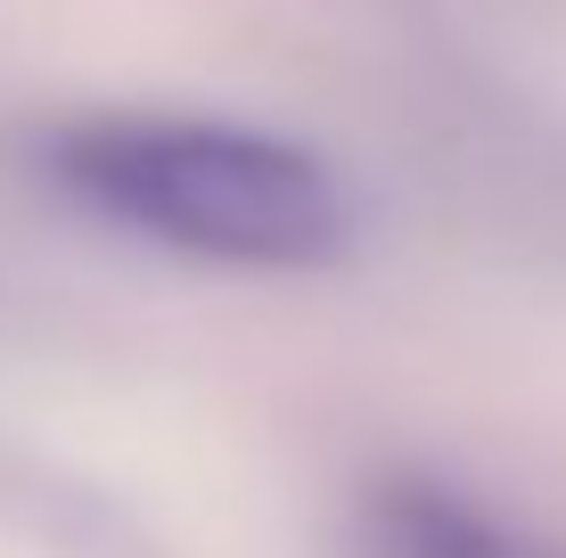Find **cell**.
<instances>
[{
	"label": "cell",
	"instance_id": "6da1fadb",
	"mask_svg": "<svg viewBox=\"0 0 566 558\" xmlns=\"http://www.w3.org/2000/svg\"><path fill=\"white\" fill-rule=\"evenodd\" d=\"M57 181L107 222L230 272H328L354 255L337 165L213 115H99L57 140Z\"/></svg>",
	"mask_w": 566,
	"mask_h": 558
},
{
	"label": "cell",
	"instance_id": "7a4b0ae2",
	"mask_svg": "<svg viewBox=\"0 0 566 558\" xmlns=\"http://www.w3.org/2000/svg\"><path fill=\"white\" fill-rule=\"evenodd\" d=\"M361 550L369 558H566L525 517H501L493 502H476L452 476L427 468H386L361 493Z\"/></svg>",
	"mask_w": 566,
	"mask_h": 558
}]
</instances>
